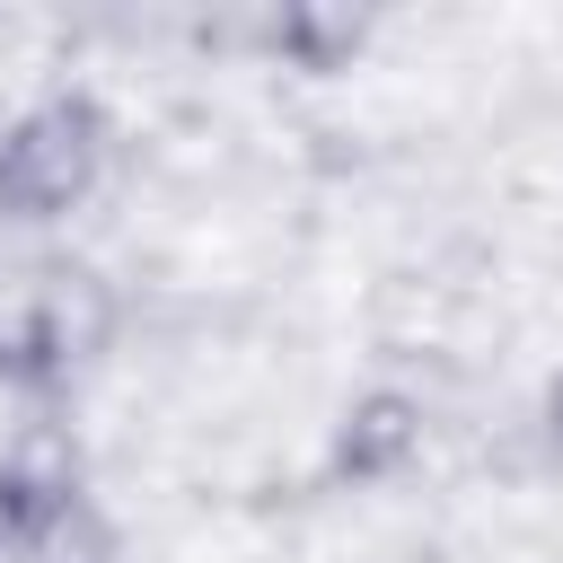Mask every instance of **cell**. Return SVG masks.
Instances as JSON below:
<instances>
[{"label":"cell","instance_id":"cell-4","mask_svg":"<svg viewBox=\"0 0 563 563\" xmlns=\"http://www.w3.org/2000/svg\"><path fill=\"white\" fill-rule=\"evenodd\" d=\"M545 431H554V449H563V387H554V405H545Z\"/></svg>","mask_w":563,"mask_h":563},{"label":"cell","instance_id":"cell-1","mask_svg":"<svg viewBox=\"0 0 563 563\" xmlns=\"http://www.w3.org/2000/svg\"><path fill=\"white\" fill-rule=\"evenodd\" d=\"M106 167V123L79 97H44L0 123V211L9 220H53L97 194Z\"/></svg>","mask_w":563,"mask_h":563},{"label":"cell","instance_id":"cell-3","mask_svg":"<svg viewBox=\"0 0 563 563\" xmlns=\"http://www.w3.org/2000/svg\"><path fill=\"white\" fill-rule=\"evenodd\" d=\"M413 440H422V413H413L405 396H369V405L343 422V449H334V457H343L352 475H387V466L413 457Z\"/></svg>","mask_w":563,"mask_h":563},{"label":"cell","instance_id":"cell-2","mask_svg":"<svg viewBox=\"0 0 563 563\" xmlns=\"http://www.w3.org/2000/svg\"><path fill=\"white\" fill-rule=\"evenodd\" d=\"M18 563H114V528H106V510L70 484V493H53V510L35 519V537H26Z\"/></svg>","mask_w":563,"mask_h":563}]
</instances>
